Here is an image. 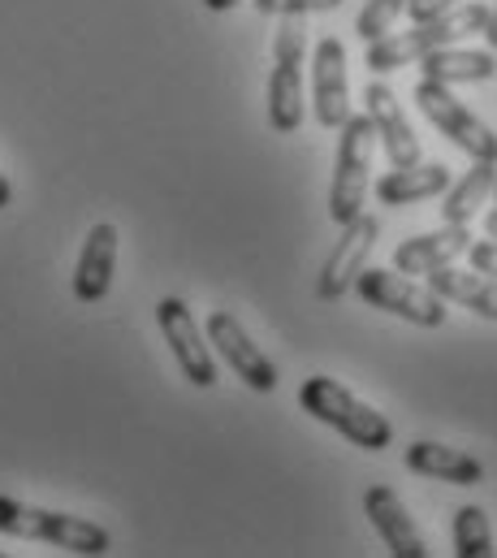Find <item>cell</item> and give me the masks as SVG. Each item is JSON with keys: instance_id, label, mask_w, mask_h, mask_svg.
<instances>
[{"instance_id": "cell-5", "label": "cell", "mask_w": 497, "mask_h": 558, "mask_svg": "<svg viewBox=\"0 0 497 558\" xmlns=\"http://www.w3.org/2000/svg\"><path fill=\"white\" fill-rule=\"evenodd\" d=\"M338 131H342V140H338V165H334V186H329V217H334V226H347L364 213V199H368L376 131L368 113H360V118L351 113Z\"/></svg>"}, {"instance_id": "cell-16", "label": "cell", "mask_w": 497, "mask_h": 558, "mask_svg": "<svg viewBox=\"0 0 497 558\" xmlns=\"http://www.w3.org/2000/svg\"><path fill=\"white\" fill-rule=\"evenodd\" d=\"M407 468H411V472H420V476L446 481V485H481V481H485L481 459H472V454H468V450H459V446L428 441V437L407 446Z\"/></svg>"}, {"instance_id": "cell-24", "label": "cell", "mask_w": 497, "mask_h": 558, "mask_svg": "<svg viewBox=\"0 0 497 558\" xmlns=\"http://www.w3.org/2000/svg\"><path fill=\"white\" fill-rule=\"evenodd\" d=\"M454 4H463V0H407V17L411 22H428V17H441V13H450Z\"/></svg>"}, {"instance_id": "cell-19", "label": "cell", "mask_w": 497, "mask_h": 558, "mask_svg": "<svg viewBox=\"0 0 497 558\" xmlns=\"http://www.w3.org/2000/svg\"><path fill=\"white\" fill-rule=\"evenodd\" d=\"M420 70H424V78L446 83V87H454V83H485V78L497 74V57L494 52H472V48L446 44V48L420 57Z\"/></svg>"}, {"instance_id": "cell-4", "label": "cell", "mask_w": 497, "mask_h": 558, "mask_svg": "<svg viewBox=\"0 0 497 558\" xmlns=\"http://www.w3.org/2000/svg\"><path fill=\"white\" fill-rule=\"evenodd\" d=\"M303 52H307L303 17H281L272 39V74H268V126L277 135H294L303 126Z\"/></svg>"}, {"instance_id": "cell-3", "label": "cell", "mask_w": 497, "mask_h": 558, "mask_svg": "<svg viewBox=\"0 0 497 558\" xmlns=\"http://www.w3.org/2000/svg\"><path fill=\"white\" fill-rule=\"evenodd\" d=\"M0 533L22 537V542H48L57 550L70 555H105L113 546L109 529L83 520V515H65V511H44L31 502H17L9 494H0Z\"/></svg>"}, {"instance_id": "cell-23", "label": "cell", "mask_w": 497, "mask_h": 558, "mask_svg": "<svg viewBox=\"0 0 497 558\" xmlns=\"http://www.w3.org/2000/svg\"><path fill=\"white\" fill-rule=\"evenodd\" d=\"M342 0H255L264 17H303V13H329Z\"/></svg>"}, {"instance_id": "cell-10", "label": "cell", "mask_w": 497, "mask_h": 558, "mask_svg": "<svg viewBox=\"0 0 497 558\" xmlns=\"http://www.w3.org/2000/svg\"><path fill=\"white\" fill-rule=\"evenodd\" d=\"M312 109L325 131H338L351 118V78H347V44L320 39L312 57Z\"/></svg>"}, {"instance_id": "cell-6", "label": "cell", "mask_w": 497, "mask_h": 558, "mask_svg": "<svg viewBox=\"0 0 497 558\" xmlns=\"http://www.w3.org/2000/svg\"><path fill=\"white\" fill-rule=\"evenodd\" d=\"M355 290H360V299L368 307L389 312V316H402V320H411L420 329H441L446 325V299L433 294L428 286L411 281L407 274H398V269H373V265H364L360 278H355Z\"/></svg>"}, {"instance_id": "cell-14", "label": "cell", "mask_w": 497, "mask_h": 558, "mask_svg": "<svg viewBox=\"0 0 497 558\" xmlns=\"http://www.w3.org/2000/svg\"><path fill=\"white\" fill-rule=\"evenodd\" d=\"M364 511H368L373 529L380 533V542L389 546L393 558H428V546H424L415 520L407 515L402 498H398L389 485H373V489L364 494Z\"/></svg>"}, {"instance_id": "cell-26", "label": "cell", "mask_w": 497, "mask_h": 558, "mask_svg": "<svg viewBox=\"0 0 497 558\" xmlns=\"http://www.w3.org/2000/svg\"><path fill=\"white\" fill-rule=\"evenodd\" d=\"M481 35L489 39V48H494V52H497V4H494V9H489V22H485V31H481Z\"/></svg>"}, {"instance_id": "cell-13", "label": "cell", "mask_w": 497, "mask_h": 558, "mask_svg": "<svg viewBox=\"0 0 497 558\" xmlns=\"http://www.w3.org/2000/svg\"><path fill=\"white\" fill-rule=\"evenodd\" d=\"M472 247V226H441L433 234H415L407 243H398L393 252V269L407 278H424L441 265H454L459 256H468Z\"/></svg>"}, {"instance_id": "cell-15", "label": "cell", "mask_w": 497, "mask_h": 558, "mask_svg": "<svg viewBox=\"0 0 497 558\" xmlns=\"http://www.w3.org/2000/svg\"><path fill=\"white\" fill-rule=\"evenodd\" d=\"M113 274H118V226L100 221V226H92V234L78 252V269H74L78 303H100L113 286Z\"/></svg>"}, {"instance_id": "cell-20", "label": "cell", "mask_w": 497, "mask_h": 558, "mask_svg": "<svg viewBox=\"0 0 497 558\" xmlns=\"http://www.w3.org/2000/svg\"><path fill=\"white\" fill-rule=\"evenodd\" d=\"M494 182H497V160H476L459 182H450L446 186V204H441L446 226H472V217L485 204V195L494 191Z\"/></svg>"}, {"instance_id": "cell-17", "label": "cell", "mask_w": 497, "mask_h": 558, "mask_svg": "<svg viewBox=\"0 0 497 558\" xmlns=\"http://www.w3.org/2000/svg\"><path fill=\"white\" fill-rule=\"evenodd\" d=\"M424 286L433 294H441L446 303H459L485 320H497V278L485 274H472V269H454V265H441L433 274H424Z\"/></svg>"}, {"instance_id": "cell-30", "label": "cell", "mask_w": 497, "mask_h": 558, "mask_svg": "<svg viewBox=\"0 0 497 558\" xmlns=\"http://www.w3.org/2000/svg\"><path fill=\"white\" fill-rule=\"evenodd\" d=\"M494 191H497V182H494Z\"/></svg>"}, {"instance_id": "cell-28", "label": "cell", "mask_w": 497, "mask_h": 558, "mask_svg": "<svg viewBox=\"0 0 497 558\" xmlns=\"http://www.w3.org/2000/svg\"><path fill=\"white\" fill-rule=\"evenodd\" d=\"M213 13H226V9H234V4H243V0H204Z\"/></svg>"}, {"instance_id": "cell-9", "label": "cell", "mask_w": 497, "mask_h": 558, "mask_svg": "<svg viewBox=\"0 0 497 558\" xmlns=\"http://www.w3.org/2000/svg\"><path fill=\"white\" fill-rule=\"evenodd\" d=\"M376 234H380V221L368 217V213H360L355 221L342 226V239L334 243V256L325 260L320 281H316V294H320L325 303H338L342 294L355 290V278H360V269L368 265V252L376 247Z\"/></svg>"}, {"instance_id": "cell-21", "label": "cell", "mask_w": 497, "mask_h": 558, "mask_svg": "<svg viewBox=\"0 0 497 558\" xmlns=\"http://www.w3.org/2000/svg\"><path fill=\"white\" fill-rule=\"evenodd\" d=\"M454 555L459 558L494 555V529H489L485 507H459L454 511Z\"/></svg>"}, {"instance_id": "cell-27", "label": "cell", "mask_w": 497, "mask_h": 558, "mask_svg": "<svg viewBox=\"0 0 497 558\" xmlns=\"http://www.w3.org/2000/svg\"><path fill=\"white\" fill-rule=\"evenodd\" d=\"M9 199H13V186H9V178L0 173V208H9Z\"/></svg>"}, {"instance_id": "cell-1", "label": "cell", "mask_w": 497, "mask_h": 558, "mask_svg": "<svg viewBox=\"0 0 497 558\" xmlns=\"http://www.w3.org/2000/svg\"><path fill=\"white\" fill-rule=\"evenodd\" d=\"M485 22H489V4H481V0L454 4L450 13L428 17V22H415L411 31H385L380 39L368 44L364 65L373 74H389V70H402V65H415L420 57H428V52H437L446 44H459V39L485 31Z\"/></svg>"}, {"instance_id": "cell-7", "label": "cell", "mask_w": 497, "mask_h": 558, "mask_svg": "<svg viewBox=\"0 0 497 558\" xmlns=\"http://www.w3.org/2000/svg\"><path fill=\"white\" fill-rule=\"evenodd\" d=\"M415 105H420V113L437 126V135H446L454 147H463L472 160H497V135L463 105V100L450 96L446 83L420 78V83H415Z\"/></svg>"}, {"instance_id": "cell-12", "label": "cell", "mask_w": 497, "mask_h": 558, "mask_svg": "<svg viewBox=\"0 0 497 558\" xmlns=\"http://www.w3.org/2000/svg\"><path fill=\"white\" fill-rule=\"evenodd\" d=\"M364 100H368V122H373V131H376V143L385 147L389 165H393V169L415 165V160H420V140H415L411 122L402 118V100L393 96V87L368 83Z\"/></svg>"}, {"instance_id": "cell-2", "label": "cell", "mask_w": 497, "mask_h": 558, "mask_svg": "<svg viewBox=\"0 0 497 558\" xmlns=\"http://www.w3.org/2000/svg\"><path fill=\"white\" fill-rule=\"evenodd\" d=\"M299 408L312 420L338 428L347 441L364 446V450H385L393 446V424L380 416L376 408H368L364 399H355L342 381L334 377H307L299 386Z\"/></svg>"}, {"instance_id": "cell-22", "label": "cell", "mask_w": 497, "mask_h": 558, "mask_svg": "<svg viewBox=\"0 0 497 558\" xmlns=\"http://www.w3.org/2000/svg\"><path fill=\"white\" fill-rule=\"evenodd\" d=\"M402 9H407V0H368V4L360 9V17H355V35H360L364 44H373L385 31H393V22L402 17Z\"/></svg>"}, {"instance_id": "cell-25", "label": "cell", "mask_w": 497, "mask_h": 558, "mask_svg": "<svg viewBox=\"0 0 497 558\" xmlns=\"http://www.w3.org/2000/svg\"><path fill=\"white\" fill-rule=\"evenodd\" d=\"M468 256H472V269H476V274L497 278V239H489V243H472Z\"/></svg>"}, {"instance_id": "cell-11", "label": "cell", "mask_w": 497, "mask_h": 558, "mask_svg": "<svg viewBox=\"0 0 497 558\" xmlns=\"http://www.w3.org/2000/svg\"><path fill=\"white\" fill-rule=\"evenodd\" d=\"M208 342L217 347V355L234 368V377H243V381H247L251 390H259V395L277 390V368H272V360L251 342V333L239 325V316H234V312L217 307V312L208 316Z\"/></svg>"}, {"instance_id": "cell-18", "label": "cell", "mask_w": 497, "mask_h": 558, "mask_svg": "<svg viewBox=\"0 0 497 558\" xmlns=\"http://www.w3.org/2000/svg\"><path fill=\"white\" fill-rule=\"evenodd\" d=\"M450 169L446 165H402V169H389L385 178H376V199L389 204V208H402V204H420V199H433V195H446L450 186Z\"/></svg>"}, {"instance_id": "cell-8", "label": "cell", "mask_w": 497, "mask_h": 558, "mask_svg": "<svg viewBox=\"0 0 497 558\" xmlns=\"http://www.w3.org/2000/svg\"><path fill=\"white\" fill-rule=\"evenodd\" d=\"M156 320H160V333H165V342H169L182 377L191 386H199V390H213L217 386V360H213V351H208V342H204L191 307L169 294V299L156 303Z\"/></svg>"}, {"instance_id": "cell-29", "label": "cell", "mask_w": 497, "mask_h": 558, "mask_svg": "<svg viewBox=\"0 0 497 558\" xmlns=\"http://www.w3.org/2000/svg\"><path fill=\"white\" fill-rule=\"evenodd\" d=\"M485 230H489V239H497V213H489V221H485Z\"/></svg>"}]
</instances>
